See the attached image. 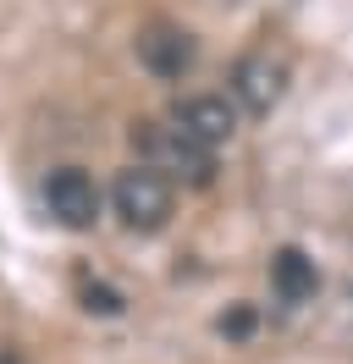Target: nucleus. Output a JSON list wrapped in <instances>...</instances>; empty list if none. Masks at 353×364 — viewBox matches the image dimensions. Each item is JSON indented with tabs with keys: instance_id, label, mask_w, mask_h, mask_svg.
<instances>
[{
	"instance_id": "7ed1b4c3",
	"label": "nucleus",
	"mask_w": 353,
	"mask_h": 364,
	"mask_svg": "<svg viewBox=\"0 0 353 364\" xmlns=\"http://www.w3.org/2000/svg\"><path fill=\"white\" fill-rule=\"evenodd\" d=\"M287 77H293V55L282 45H254L232 67V94L248 116H270L287 94Z\"/></svg>"
},
{
	"instance_id": "1a4fd4ad",
	"label": "nucleus",
	"mask_w": 353,
	"mask_h": 364,
	"mask_svg": "<svg viewBox=\"0 0 353 364\" xmlns=\"http://www.w3.org/2000/svg\"><path fill=\"white\" fill-rule=\"evenodd\" d=\"M248 326H254V315H248V309H238V315H221V331H232V337H243Z\"/></svg>"
},
{
	"instance_id": "6e6552de",
	"label": "nucleus",
	"mask_w": 353,
	"mask_h": 364,
	"mask_svg": "<svg viewBox=\"0 0 353 364\" xmlns=\"http://www.w3.org/2000/svg\"><path fill=\"white\" fill-rule=\"evenodd\" d=\"M83 309L88 315H122V293H110L100 282H83Z\"/></svg>"
},
{
	"instance_id": "0eeeda50",
	"label": "nucleus",
	"mask_w": 353,
	"mask_h": 364,
	"mask_svg": "<svg viewBox=\"0 0 353 364\" xmlns=\"http://www.w3.org/2000/svg\"><path fill=\"white\" fill-rule=\"evenodd\" d=\"M270 287H276L282 304H309L315 287H320L315 259H309L304 249H276V259H270Z\"/></svg>"
},
{
	"instance_id": "20e7f679",
	"label": "nucleus",
	"mask_w": 353,
	"mask_h": 364,
	"mask_svg": "<svg viewBox=\"0 0 353 364\" xmlns=\"http://www.w3.org/2000/svg\"><path fill=\"white\" fill-rule=\"evenodd\" d=\"M44 205H50V215H56L61 227L83 232V227H94V215H100V188H94V177H88L83 166H56V171L44 177Z\"/></svg>"
},
{
	"instance_id": "f03ea898",
	"label": "nucleus",
	"mask_w": 353,
	"mask_h": 364,
	"mask_svg": "<svg viewBox=\"0 0 353 364\" xmlns=\"http://www.w3.org/2000/svg\"><path fill=\"white\" fill-rule=\"evenodd\" d=\"M110 205H116V215H122L127 232H160L172 221L176 193H172V182L160 177V171L127 166V171H116V182H110Z\"/></svg>"
},
{
	"instance_id": "f257e3e1",
	"label": "nucleus",
	"mask_w": 353,
	"mask_h": 364,
	"mask_svg": "<svg viewBox=\"0 0 353 364\" xmlns=\"http://www.w3.org/2000/svg\"><path fill=\"white\" fill-rule=\"evenodd\" d=\"M132 149H138V166L160 171L166 182L204 188V182L216 177V149L194 144L172 116H166V122H138V127H132Z\"/></svg>"
},
{
	"instance_id": "9d476101",
	"label": "nucleus",
	"mask_w": 353,
	"mask_h": 364,
	"mask_svg": "<svg viewBox=\"0 0 353 364\" xmlns=\"http://www.w3.org/2000/svg\"><path fill=\"white\" fill-rule=\"evenodd\" d=\"M0 364H17V353H11V348H0Z\"/></svg>"
},
{
	"instance_id": "423d86ee",
	"label": "nucleus",
	"mask_w": 353,
	"mask_h": 364,
	"mask_svg": "<svg viewBox=\"0 0 353 364\" xmlns=\"http://www.w3.org/2000/svg\"><path fill=\"white\" fill-rule=\"evenodd\" d=\"M172 122L194 138V144H204V149H221L226 138L238 133V111H232L226 94H188V100H176Z\"/></svg>"
},
{
	"instance_id": "39448f33",
	"label": "nucleus",
	"mask_w": 353,
	"mask_h": 364,
	"mask_svg": "<svg viewBox=\"0 0 353 364\" xmlns=\"http://www.w3.org/2000/svg\"><path fill=\"white\" fill-rule=\"evenodd\" d=\"M132 50H138V61H144V72H154V77H182V72L194 67V33L188 28H176V23H144L138 28V39H132Z\"/></svg>"
}]
</instances>
